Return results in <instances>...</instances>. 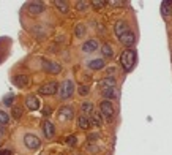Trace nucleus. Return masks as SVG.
<instances>
[{
  "mask_svg": "<svg viewBox=\"0 0 172 155\" xmlns=\"http://www.w3.org/2000/svg\"><path fill=\"white\" fill-rule=\"evenodd\" d=\"M136 51H133V49H125L122 54H120V65L123 67V70L128 73V71H131L133 68H134V65H136Z\"/></svg>",
  "mask_w": 172,
  "mask_h": 155,
  "instance_id": "f257e3e1",
  "label": "nucleus"
},
{
  "mask_svg": "<svg viewBox=\"0 0 172 155\" xmlns=\"http://www.w3.org/2000/svg\"><path fill=\"white\" fill-rule=\"evenodd\" d=\"M22 146L29 150H37L41 147V139L33 133H25L22 138Z\"/></svg>",
  "mask_w": 172,
  "mask_h": 155,
  "instance_id": "f03ea898",
  "label": "nucleus"
},
{
  "mask_svg": "<svg viewBox=\"0 0 172 155\" xmlns=\"http://www.w3.org/2000/svg\"><path fill=\"white\" fill-rule=\"evenodd\" d=\"M74 94V83L71 79H65L63 83L60 84V89H59V95L62 100H68L71 98Z\"/></svg>",
  "mask_w": 172,
  "mask_h": 155,
  "instance_id": "7ed1b4c3",
  "label": "nucleus"
},
{
  "mask_svg": "<svg viewBox=\"0 0 172 155\" xmlns=\"http://www.w3.org/2000/svg\"><path fill=\"white\" fill-rule=\"evenodd\" d=\"M117 38H119V41L123 44V46H133L134 41H136V35H134V32L128 27V29H126L125 32H122L119 36H117Z\"/></svg>",
  "mask_w": 172,
  "mask_h": 155,
  "instance_id": "20e7f679",
  "label": "nucleus"
},
{
  "mask_svg": "<svg viewBox=\"0 0 172 155\" xmlns=\"http://www.w3.org/2000/svg\"><path fill=\"white\" fill-rule=\"evenodd\" d=\"M59 84L56 83V81H49V83L46 84H43L40 89H38V94L40 95H54V94H57L59 92Z\"/></svg>",
  "mask_w": 172,
  "mask_h": 155,
  "instance_id": "39448f33",
  "label": "nucleus"
},
{
  "mask_svg": "<svg viewBox=\"0 0 172 155\" xmlns=\"http://www.w3.org/2000/svg\"><path fill=\"white\" fill-rule=\"evenodd\" d=\"M57 117H59L60 122H70V120L74 117V109L71 108V106H62V108L59 109Z\"/></svg>",
  "mask_w": 172,
  "mask_h": 155,
  "instance_id": "423d86ee",
  "label": "nucleus"
},
{
  "mask_svg": "<svg viewBox=\"0 0 172 155\" xmlns=\"http://www.w3.org/2000/svg\"><path fill=\"white\" fill-rule=\"evenodd\" d=\"M41 65H43V70L44 71H48V73H52V75H59V73L62 71V65L57 62H52V60H48V59H44L41 62Z\"/></svg>",
  "mask_w": 172,
  "mask_h": 155,
  "instance_id": "0eeeda50",
  "label": "nucleus"
},
{
  "mask_svg": "<svg viewBox=\"0 0 172 155\" xmlns=\"http://www.w3.org/2000/svg\"><path fill=\"white\" fill-rule=\"evenodd\" d=\"M99 113H101L104 117L107 119H111L114 116V105L109 101V100H103L101 103H99Z\"/></svg>",
  "mask_w": 172,
  "mask_h": 155,
  "instance_id": "6e6552de",
  "label": "nucleus"
},
{
  "mask_svg": "<svg viewBox=\"0 0 172 155\" xmlns=\"http://www.w3.org/2000/svg\"><path fill=\"white\" fill-rule=\"evenodd\" d=\"M25 8L30 14H41L44 10H46V5H44L43 2H29L25 5Z\"/></svg>",
  "mask_w": 172,
  "mask_h": 155,
  "instance_id": "1a4fd4ad",
  "label": "nucleus"
},
{
  "mask_svg": "<svg viewBox=\"0 0 172 155\" xmlns=\"http://www.w3.org/2000/svg\"><path fill=\"white\" fill-rule=\"evenodd\" d=\"M24 105L29 111H37V109L40 108V100L35 95H27L25 100H24Z\"/></svg>",
  "mask_w": 172,
  "mask_h": 155,
  "instance_id": "9d476101",
  "label": "nucleus"
},
{
  "mask_svg": "<svg viewBox=\"0 0 172 155\" xmlns=\"http://www.w3.org/2000/svg\"><path fill=\"white\" fill-rule=\"evenodd\" d=\"M43 135L46 139H52L54 135H56V127H54V124L51 120H46L43 124Z\"/></svg>",
  "mask_w": 172,
  "mask_h": 155,
  "instance_id": "9b49d317",
  "label": "nucleus"
},
{
  "mask_svg": "<svg viewBox=\"0 0 172 155\" xmlns=\"http://www.w3.org/2000/svg\"><path fill=\"white\" fill-rule=\"evenodd\" d=\"M13 83H14L16 87L22 89V87H25V86L30 84V76L29 75H17L16 78H13Z\"/></svg>",
  "mask_w": 172,
  "mask_h": 155,
  "instance_id": "f8f14e48",
  "label": "nucleus"
},
{
  "mask_svg": "<svg viewBox=\"0 0 172 155\" xmlns=\"http://www.w3.org/2000/svg\"><path fill=\"white\" fill-rule=\"evenodd\" d=\"M104 65H106L104 59H92V60H88V62H87V67H88L90 70H93V71L103 70Z\"/></svg>",
  "mask_w": 172,
  "mask_h": 155,
  "instance_id": "ddd939ff",
  "label": "nucleus"
},
{
  "mask_svg": "<svg viewBox=\"0 0 172 155\" xmlns=\"http://www.w3.org/2000/svg\"><path fill=\"white\" fill-rule=\"evenodd\" d=\"M98 49V41L95 40V38H92V40H87L84 44H82V51L84 52H87V54H90V52H95Z\"/></svg>",
  "mask_w": 172,
  "mask_h": 155,
  "instance_id": "4468645a",
  "label": "nucleus"
},
{
  "mask_svg": "<svg viewBox=\"0 0 172 155\" xmlns=\"http://www.w3.org/2000/svg\"><path fill=\"white\" fill-rule=\"evenodd\" d=\"M115 84H117L115 78H111V76H107V78H104V79L99 81V87H101V90L112 89V87H115Z\"/></svg>",
  "mask_w": 172,
  "mask_h": 155,
  "instance_id": "2eb2a0df",
  "label": "nucleus"
},
{
  "mask_svg": "<svg viewBox=\"0 0 172 155\" xmlns=\"http://www.w3.org/2000/svg\"><path fill=\"white\" fill-rule=\"evenodd\" d=\"M119 95H120V92H119V89L117 87H112V89H107V90H103V97L106 98V100H115V98H119Z\"/></svg>",
  "mask_w": 172,
  "mask_h": 155,
  "instance_id": "dca6fc26",
  "label": "nucleus"
},
{
  "mask_svg": "<svg viewBox=\"0 0 172 155\" xmlns=\"http://www.w3.org/2000/svg\"><path fill=\"white\" fill-rule=\"evenodd\" d=\"M90 125H92V122H90V119H88L85 114H82V116L77 117V127H79V128L87 130V128H90Z\"/></svg>",
  "mask_w": 172,
  "mask_h": 155,
  "instance_id": "f3484780",
  "label": "nucleus"
},
{
  "mask_svg": "<svg viewBox=\"0 0 172 155\" xmlns=\"http://www.w3.org/2000/svg\"><path fill=\"white\" fill-rule=\"evenodd\" d=\"M126 29H128V24H126L125 21H117L115 22V25H114V33H115V36H119L122 32H125Z\"/></svg>",
  "mask_w": 172,
  "mask_h": 155,
  "instance_id": "a211bd4d",
  "label": "nucleus"
},
{
  "mask_svg": "<svg viewBox=\"0 0 172 155\" xmlns=\"http://www.w3.org/2000/svg\"><path fill=\"white\" fill-rule=\"evenodd\" d=\"M90 122H92L93 125H96V127H101L103 122H104V120H103V114L95 111V113L92 114V117H90Z\"/></svg>",
  "mask_w": 172,
  "mask_h": 155,
  "instance_id": "6ab92c4d",
  "label": "nucleus"
},
{
  "mask_svg": "<svg viewBox=\"0 0 172 155\" xmlns=\"http://www.w3.org/2000/svg\"><path fill=\"white\" fill-rule=\"evenodd\" d=\"M54 6H57V10L60 13H68V10H70L68 3L66 2H62V0H56V2H54Z\"/></svg>",
  "mask_w": 172,
  "mask_h": 155,
  "instance_id": "aec40b11",
  "label": "nucleus"
},
{
  "mask_svg": "<svg viewBox=\"0 0 172 155\" xmlns=\"http://www.w3.org/2000/svg\"><path fill=\"white\" fill-rule=\"evenodd\" d=\"M101 52H103L104 59H111L114 56V51L111 48V44H103V46H101Z\"/></svg>",
  "mask_w": 172,
  "mask_h": 155,
  "instance_id": "412c9836",
  "label": "nucleus"
},
{
  "mask_svg": "<svg viewBox=\"0 0 172 155\" xmlns=\"http://www.w3.org/2000/svg\"><path fill=\"white\" fill-rule=\"evenodd\" d=\"M81 109H82V113L84 114H93V103H90V101H84L82 105H81Z\"/></svg>",
  "mask_w": 172,
  "mask_h": 155,
  "instance_id": "4be33fe9",
  "label": "nucleus"
},
{
  "mask_svg": "<svg viewBox=\"0 0 172 155\" xmlns=\"http://www.w3.org/2000/svg\"><path fill=\"white\" fill-rule=\"evenodd\" d=\"M161 13H163V16H164V17L170 16L172 8H170V3H169V2H163V3H161Z\"/></svg>",
  "mask_w": 172,
  "mask_h": 155,
  "instance_id": "5701e85b",
  "label": "nucleus"
},
{
  "mask_svg": "<svg viewBox=\"0 0 172 155\" xmlns=\"http://www.w3.org/2000/svg\"><path fill=\"white\" fill-rule=\"evenodd\" d=\"M74 35L77 36V38H82V36L85 35V27L82 24H77L76 29H74Z\"/></svg>",
  "mask_w": 172,
  "mask_h": 155,
  "instance_id": "b1692460",
  "label": "nucleus"
},
{
  "mask_svg": "<svg viewBox=\"0 0 172 155\" xmlns=\"http://www.w3.org/2000/svg\"><path fill=\"white\" fill-rule=\"evenodd\" d=\"M10 122V116H8L3 109H0V125H6Z\"/></svg>",
  "mask_w": 172,
  "mask_h": 155,
  "instance_id": "393cba45",
  "label": "nucleus"
},
{
  "mask_svg": "<svg viewBox=\"0 0 172 155\" xmlns=\"http://www.w3.org/2000/svg\"><path fill=\"white\" fill-rule=\"evenodd\" d=\"M88 5H90L88 2H77L76 3V10L77 11H85L87 8H88Z\"/></svg>",
  "mask_w": 172,
  "mask_h": 155,
  "instance_id": "a878e982",
  "label": "nucleus"
},
{
  "mask_svg": "<svg viewBox=\"0 0 172 155\" xmlns=\"http://www.w3.org/2000/svg\"><path fill=\"white\" fill-rule=\"evenodd\" d=\"M92 6L96 8V10H101V8L106 6V2H92Z\"/></svg>",
  "mask_w": 172,
  "mask_h": 155,
  "instance_id": "bb28decb",
  "label": "nucleus"
},
{
  "mask_svg": "<svg viewBox=\"0 0 172 155\" xmlns=\"http://www.w3.org/2000/svg\"><path fill=\"white\" fill-rule=\"evenodd\" d=\"M88 90V86H79V95H87Z\"/></svg>",
  "mask_w": 172,
  "mask_h": 155,
  "instance_id": "cd10ccee",
  "label": "nucleus"
},
{
  "mask_svg": "<svg viewBox=\"0 0 172 155\" xmlns=\"http://www.w3.org/2000/svg\"><path fill=\"white\" fill-rule=\"evenodd\" d=\"M21 114H22V111H21V108H13V116L14 117H17V119H19V117H21Z\"/></svg>",
  "mask_w": 172,
  "mask_h": 155,
  "instance_id": "c85d7f7f",
  "label": "nucleus"
},
{
  "mask_svg": "<svg viewBox=\"0 0 172 155\" xmlns=\"http://www.w3.org/2000/svg\"><path fill=\"white\" fill-rule=\"evenodd\" d=\"M11 103H13V95H8V97L3 100V105H5V106H10Z\"/></svg>",
  "mask_w": 172,
  "mask_h": 155,
  "instance_id": "c756f323",
  "label": "nucleus"
},
{
  "mask_svg": "<svg viewBox=\"0 0 172 155\" xmlns=\"http://www.w3.org/2000/svg\"><path fill=\"white\" fill-rule=\"evenodd\" d=\"M66 142H68V144L71 146V147H73V146L76 144V139H74V136H70V138L66 139Z\"/></svg>",
  "mask_w": 172,
  "mask_h": 155,
  "instance_id": "7c9ffc66",
  "label": "nucleus"
},
{
  "mask_svg": "<svg viewBox=\"0 0 172 155\" xmlns=\"http://www.w3.org/2000/svg\"><path fill=\"white\" fill-rule=\"evenodd\" d=\"M88 139H90V141L98 139V133H90V135H88Z\"/></svg>",
  "mask_w": 172,
  "mask_h": 155,
  "instance_id": "2f4dec72",
  "label": "nucleus"
},
{
  "mask_svg": "<svg viewBox=\"0 0 172 155\" xmlns=\"http://www.w3.org/2000/svg\"><path fill=\"white\" fill-rule=\"evenodd\" d=\"M109 5H112V6H122V5H125L123 2H109Z\"/></svg>",
  "mask_w": 172,
  "mask_h": 155,
  "instance_id": "473e14b6",
  "label": "nucleus"
},
{
  "mask_svg": "<svg viewBox=\"0 0 172 155\" xmlns=\"http://www.w3.org/2000/svg\"><path fill=\"white\" fill-rule=\"evenodd\" d=\"M0 155H11L10 149H5V150H0Z\"/></svg>",
  "mask_w": 172,
  "mask_h": 155,
  "instance_id": "72a5a7b5",
  "label": "nucleus"
}]
</instances>
